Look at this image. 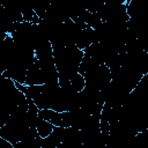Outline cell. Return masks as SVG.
<instances>
[{"label": "cell", "instance_id": "cell-1", "mask_svg": "<svg viewBox=\"0 0 148 148\" xmlns=\"http://www.w3.org/2000/svg\"><path fill=\"white\" fill-rule=\"evenodd\" d=\"M53 128H54L53 124H51L50 121H47L38 116L37 121H36V131L40 138H46L53 131Z\"/></svg>", "mask_w": 148, "mask_h": 148}, {"label": "cell", "instance_id": "cell-2", "mask_svg": "<svg viewBox=\"0 0 148 148\" xmlns=\"http://www.w3.org/2000/svg\"><path fill=\"white\" fill-rule=\"evenodd\" d=\"M68 86H69V88H71L72 90L76 91V92L81 91V90L86 87V80H84V76H83L81 73H79V72L74 73V74L69 77Z\"/></svg>", "mask_w": 148, "mask_h": 148}, {"label": "cell", "instance_id": "cell-3", "mask_svg": "<svg viewBox=\"0 0 148 148\" xmlns=\"http://www.w3.org/2000/svg\"><path fill=\"white\" fill-rule=\"evenodd\" d=\"M104 5L103 0H86V9L91 13H97Z\"/></svg>", "mask_w": 148, "mask_h": 148}, {"label": "cell", "instance_id": "cell-4", "mask_svg": "<svg viewBox=\"0 0 148 148\" xmlns=\"http://www.w3.org/2000/svg\"><path fill=\"white\" fill-rule=\"evenodd\" d=\"M0 148H13V145L0 136Z\"/></svg>", "mask_w": 148, "mask_h": 148}]
</instances>
